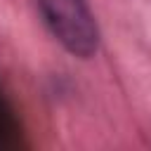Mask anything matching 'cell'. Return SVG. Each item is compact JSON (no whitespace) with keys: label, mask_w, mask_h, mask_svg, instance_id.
I'll return each instance as SVG.
<instances>
[{"label":"cell","mask_w":151,"mask_h":151,"mask_svg":"<svg viewBox=\"0 0 151 151\" xmlns=\"http://www.w3.org/2000/svg\"><path fill=\"white\" fill-rule=\"evenodd\" d=\"M54 40L73 57L90 59L97 54L101 31L87 0H35Z\"/></svg>","instance_id":"obj_1"}]
</instances>
